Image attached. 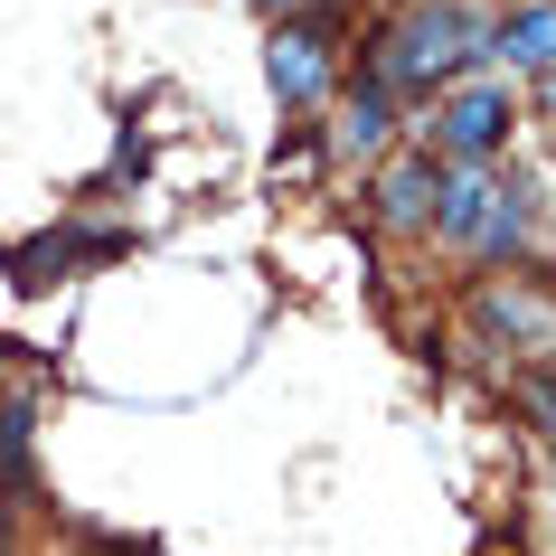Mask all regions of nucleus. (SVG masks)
I'll return each instance as SVG.
<instances>
[{
  "label": "nucleus",
  "mask_w": 556,
  "mask_h": 556,
  "mask_svg": "<svg viewBox=\"0 0 556 556\" xmlns=\"http://www.w3.org/2000/svg\"><path fill=\"white\" fill-rule=\"evenodd\" d=\"M481 48H491V20H481L471 0H425V10H406V20L368 48V76L406 104V94H434V86H453L463 66H481Z\"/></svg>",
  "instance_id": "nucleus-1"
},
{
  "label": "nucleus",
  "mask_w": 556,
  "mask_h": 556,
  "mask_svg": "<svg viewBox=\"0 0 556 556\" xmlns=\"http://www.w3.org/2000/svg\"><path fill=\"white\" fill-rule=\"evenodd\" d=\"M434 236L463 245V255H481V264H509L528 245V207H519V189H500L491 170H443Z\"/></svg>",
  "instance_id": "nucleus-2"
},
{
  "label": "nucleus",
  "mask_w": 556,
  "mask_h": 556,
  "mask_svg": "<svg viewBox=\"0 0 556 556\" xmlns=\"http://www.w3.org/2000/svg\"><path fill=\"white\" fill-rule=\"evenodd\" d=\"M509 123H519L509 86H453L434 104V123H425V151H434L443 170H481V161L509 142Z\"/></svg>",
  "instance_id": "nucleus-3"
},
{
  "label": "nucleus",
  "mask_w": 556,
  "mask_h": 556,
  "mask_svg": "<svg viewBox=\"0 0 556 556\" xmlns=\"http://www.w3.org/2000/svg\"><path fill=\"white\" fill-rule=\"evenodd\" d=\"M264 76H274V94H283V114H312V104L330 94V76H340V20H330V10L283 20L274 48H264Z\"/></svg>",
  "instance_id": "nucleus-4"
},
{
  "label": "nucleus",
  "mask_w": 556,
  "mask_h": 556,
  "mask_svg": "<svg viewBox=\"0 0 556 556\" xmlns=\"http://www.w3.org/2000/svg\"><path fill=\"white\" fill-rule=\"evenodd\" d=\"M132 236H114V227H58V236H38V245H20L10 255V274L29 283V293H48V283H66L76 264H114Z\"/></svg>",
  "instance_id": "nucleus-5"
},
{
  "label": "nucleus",
  "mask_w": 556,
  "mask_h": 556,
  "mask_svg": "<svg viewBox=\"0 0 556 556\" xmlns=\"http://www.w3.org/2000/svg\"><path fill=\"white\" fill-rule=\"evenodd\" d=\"M434 199H443V161L434 151H406L378 179V227H434Z\"/></svg>",
  "instance_id": "nucleus-6"
},
{
  "label": "nucleus",
  "mask_w": 556,
  "mask_h": 556,
  "mask_svg": "<svg viewBox=\"0 0 556 556\" xmlns=\"http://www.w3.org/2000/svg\"><path fill=\"white\" fill-rule=\"evenodd\" d=\"M481 58H509V66H556V0H528L509 20H491V48Z\"/></svg>",
  "instance_id": "nucleus-7"
},
{
  "label": "nucleus",
  "mask_w": 556,
  "mask_h": 556,
  "mask_svg": "<svg viewBox=\"0 0 556 556\" xmlns=\"http://www.w3.org/2000/svg\"><path fill=\"white\" fill-rule=\"evenodd\" d=\"M481 330H491V340H519V350H556L547 302H538V293H509V283H500V293H481Z\"/></svg>",
  "instance_id": "nucleus-8"
},
{
  "label": "nucleus",
  "mask_w": 556,
  "mask_h": 556,
  "mask_svg": "<svg viewBox=\"0 0 556 556\" xmlns=\"http://www.w3.org/2000/svg\"><path fill=\"white\" fill-rule=\"evenodd\" d=\"M387 132H396V94H387L378 76L358 66V86H350V114H340V151H358V161H368V151H387Z\"/></svg>",
  "instance_id": "nucleus-9"
},
{
  "label": "nucleus",
  "mask_w": 556,
  "mask_h": 556,
  "mask_svg": "<svg viewBox=\"0 0 556 556\" xmlns=\"http://www.w3.org/2000/svg\"><path fill=\"white\" fill-rule=\"evenodd\" d=\"M29 443H38V406L10 396V406H0V491L10 500H29Z\"/></svg>",
  "instance_id": "nucleus-10"
},
{
  "label": "nucleus",
  "mask_w": 556,
  "mask_h": 556,
  "mask_svg": "<svg viewBox=\"0 0 556 556\" xmlns=\"http://www.w3.org/2000/svg\"><path fill=\"white\" fill-rule=\"evenodd\" d=\"M519 396H528V415H538V434H547V443H556V378H528V387H519Z\"/></svg>",
  "instance_id": "nucleus-11"
},
{
  "label": "nucleus",
  "mask_w": 556,
  "mask_h": 556,
  "mask_svg": "<svg viewBox=\"0 0 556 556\" xmlns=\"http://www.w3.org/2000/svg\"><path fill=\"white\" fill-rule=\"evenodd\" d=\"M255 10H274V20H302V10H321V0H255Z\"/></svg>",
  "instance_id": "nucleus-12"
}]
</instances>
